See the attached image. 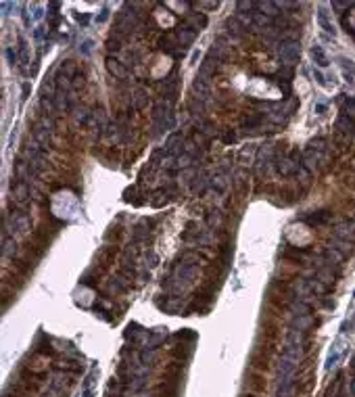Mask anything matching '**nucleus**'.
Here are the masks:
<instances>
[{
  "mask_svg": "<svg viewBox=\"0 0 355 397\" xmlns=\"http://www.w3.org/2000/svg\"><path fill=\"white\" fill-rule=\"evenodd\" d=\"M29 368L34 370V372H40L44 368H48V360H46V357H36L34 364H29Z\"/></svg>",
  "mask_w": 355,
  "mask_h": 397,
  "instance_id": "1",
  "label": "nucleus"
},
{
  "mask_svg": "<svg viewBox=\"0 0 355 397\" xmlns=\"http://www.w3.org/2000/svg\"><path fill=\"white\" fill-rule=\"evenodd\" d=\"M251 387L255 389V391H265V380H263V376H253V380H251Z\"/></svg>",
  "mask_w": 355,
  "mask_h": 397,
  "instance_id": "2",
  "label": "nucleus"
}]
</instances>
